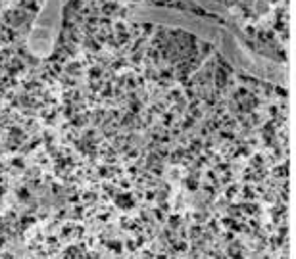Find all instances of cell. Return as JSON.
Listing matches in <instances>:
<instances>
[{"label":"cell","instance_id":"cell-1","mask_svg":"<svg viewBox=\"0 0 296 259\" xmlns=\"http://www.w3.org/2000/svg\"><path fill=\"white\" fill-rule=\"evenodd\" d=\"M212 44L218 48V52L229 62L231 66H235L240 71L256 77V79L275 83V85L285 86L288 83V69L283 62H277V60H271L264 54L254 52L227 25L220 23Z\"/></svg>","mask_w":296,"mask_h":259},{"label":"cell","instance_id":"cell-2","mask_svg":"<svg viewBox=\"0 0 296 259\" xmlns=\"http://www.w3.org/2000/svg\"><path fill=\"white\" fill-rule=\"evenodd\" d=\"M129 18L139 23H154V25H165L170 29H181L194 37L202 38L204 42H214L220 21L206 16H194L191 12H181L162 6H133L129 10Z\"/></svg>","mask_w":296,"mask_h":259},{"label":"cell","instance_id":"cell-3","mask_svg":"<svg viewBox=\"0 0 296 259\" xmlns=\"http://www.w3.org/2000/svg\"><path fill=\"white\" fill-rule=\"evenodd\" d=\"M66 4L67 0H43L27 38L29 52L33 56L48 58L54 52L60 31H62Z\"/></svg>","mask_w":296,"mask_h":259}]
</instances>
